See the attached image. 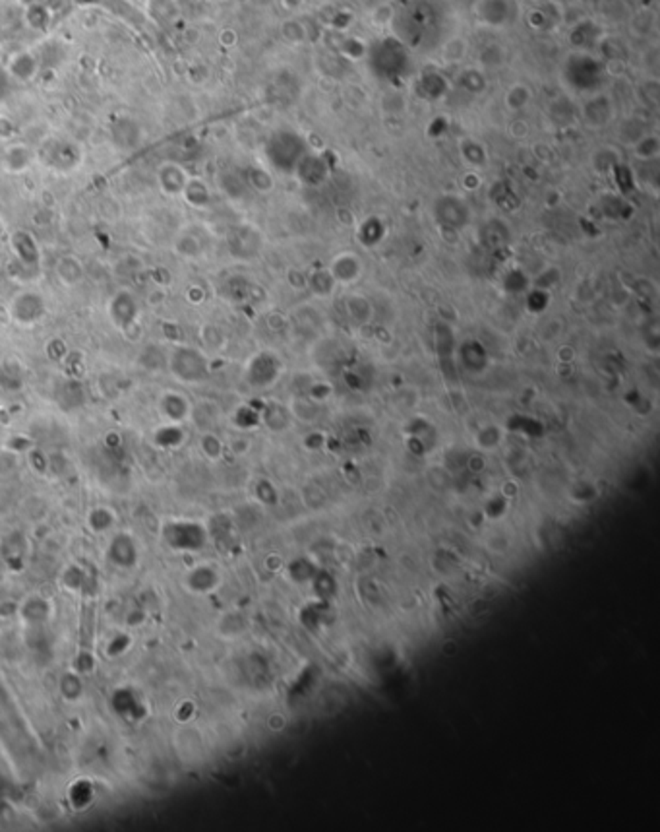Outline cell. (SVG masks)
I'll list each match as a JSON object with an SVG mask.
<instances>
[{"mask_svg":"<svg viewBox=\"0 0 660 832\" xmlns=\"http://www.w3.org/2000/svg\"><path fill=\"white\" fill-rule=\"evenodd\" d=\"M171 371L179 375L180 379L196 380L205 375V357L194 347H177L171 354Z\"/></svg>","mask_w":660,"mask_h":832,"instance_id":"obj_1","label":"cell"},{"mask_svg":"<svg viewBox=\"0 0 660 832\" xmlns=\"http://www.w3.org/2000/svg\"><path fill=\"white\" fill-rule=\"evenodd\" d=\"M45 301L39 293L24 291L12 299L10 303V316L20 324H35L45 314Z\"/></svg>","mask_w":660,"mask_h":832,"instance_id":"obj_2","label":"cell"},{"mask_svg":"<svg viewBox=\"0 0 660 832\" xmlns=\"http://www.w3.org/2000/svg\"><path fill=\"white\" fill-rule=\"evenodd\" d=\"M138 313V303H136L134 295L128 293V291L116 293V295L111 299V303H109V316H111V321H113L116 326H121V328L130 326L132 322L136 321Z\"/></svg>","mask_w":660,"mask_h":832,"instance_id":"obj_3","label":"cell"},{"mask_svg":"<svg viewBox=\"0 0 660 832\" xmlns=\"http://www.w3.org/2000/svg\"><path fill=\"white\" fill-rule=\"evenodd\" d=\"M10 245H12V250H14L16 258L24 264L25 268H37V266H39V262H41V253H39V247H37V243L33 239L32 233H27V231H16V233L12 235V239H10Z\"/></svg>","mask_w":660,"mask_h":832,"instance_id":"obj_4","label":"cell"},{"mask_svg":"<svg viewBox=\"0 0 660 832\" xmlns=\"http://www.w3.org/2000/svg\"><path fill=\"white\" fill-rule=\"evenodd\" d=\"M360 272V266L359 262H357V256L352 255H341L335 258L334 266H331V276H334L335 280H343V281H349V280H355L357 276H359Z\"/></svg>","mask_w":660,"mask_h":832,"instance_id":"obj_5","label":"cell"},{"mask_svg":"<svg viewBox=\"0 0 660 832\" xmlns=\"http://www.w3.org/2000/svg\"><path fill=\"white\" fill-rule=\"evenodd\" d=\"M182 192H184L188 202H192L194 206H204L207 202V190L200 181H186Z\"/></svg>","mask_w":660,"mask_h":832,"instance_id":"obj_6","label":"cell"}]
</instances>
